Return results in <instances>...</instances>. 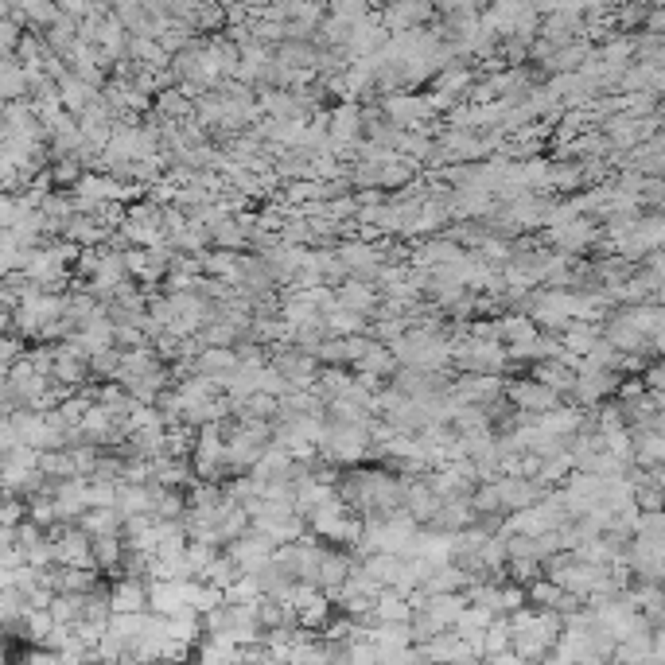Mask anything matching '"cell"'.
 <instances>
[{"mask_svg": "<svg viewBox=\"0 0 665 665\" xmlns=\"http://www.w3.org/2000/svg\"><path fill=\"white\" fill-rule=\"evenodd\" d=\"M506 397H510V405L525 413V417H545V413H553L560 409V393L557 389H549V385L533 382V378H510L506 385Z\"/></svg>", "mask_w": 665, "mask_h": 665, "instance_id": "6da1fadb", "label": "cell"}, {"mask_svg": "<svg viewBox=\"0 0 665 665\" xmlns=\"http://www.w3.org/2000/svg\"><path fill=\"white\" fill-rule=\"evenodd\" d=\"M55 564H59V568H98L94 537H90L82 525H70L67 537L55 545ZM98 572H102V568H98Z\"/></svg>", "mask_w": 665, "mask_h": 665, "instance_id": "7a4b0ae2", "label": "cell"}, {"mask_svg": "<svg viewBox=\"0 0 665 665\" xmlns=\"http://www.w3.org/2000/svg\"><path fill=\"white\" fill-rule=\"evenodd\" d=\"M234 564L242 568V576H261L269 564H273V553H277V545H269L265 537H257V533H249L242 541H234L230 549H226Z\"/></svg>", "mask_w": 665, "mask_h": 665, "instance_id": "3957f363", "label": "cell"}, {"mask_svg": "<svg viewBox=\"0 0 665 665\" xmlns=\"http://www.w3.org/2000/svg\"><path fill=\"white\" fill-rule=\"evenodd\" d=\"M405 483V510H409V518L417 525H428L436 522V514H440V498H436V490L428 487V479H401Z\"/></svg>", "mask_w": 665, "mask_h": 665, "instance_id": "277c9868", "label": "cell"}, {"mask_svg": "<svg viewBox=\"0 0 665 665\" xmlns=\"http://www.w3.org/2000/svg\"><path fill=\"white\" fill-rule=\"evenodd\" d=\"M335 292H339V308L362 315V319H374V312L382 308V292H378L374 284H366V280L350 277L347 284H339Z\"/></svg>", "mask_w": 665, "mask_h": 665, "instance_id": "5b68a950", "label": "cell"}, {"mask_svg": "<svg viewBox=\"0 0 665 665\" xmlns=\"http://www.w3.org/2000/svg\"><path fill=\"white\" fill-rule=\"evenodd\" d=\"M479 78H483L479 70H471L467 63H455V67L436 74L432 90H436V94H448V98H455V102H467V98H471V90L479 86Z\"/></svg>", "mask_w": 665, "mask_h": 665, "instance_id": "8992f818", "label": "cell"}, {"mask_svg": "<svg viewBox=\"0 0 665 665\" xmlns=\"http://www.w3.org/2000/svg\"><path fill=\"white\" fill-rule=\"evenodd\" d=\"M187 607V595H183V580H148V611L152 615H164L172 619Z\"/></svg>", "mask_w": 665, "mask_h": 665, "instance_id": "52a82bcc", "label": "cell"}, {"mask_svg": "<svg viewBox=\"0 0 665 665\" xmlns=\"http://www.w3.org/2000/svg\"><path fill=\"white\" fill-rule=\"evenodd\" d=\"M238 370H242L238 350L203 347L199 350V358H195V374H203V378H218V382H226V378H230V374H238Z\"/></svg>", "mask_w": 665, "mask_h": 665, "instance_id": "ba28073f", "label": "cell"}, {"mask_svg": "<svg viewBox=\"0 0 665 665\" xmlns=\"http://www.w3.org/2000/svg\"><path fill=\"white\" fill-rule=\"evenodd\" d=\"M109 599H113V615H144L148 611V580L125 576L113 584Z\"/></svg>", "mask_w": 665, "mask_h": 665, "instance_id": "9c48e42d", "label": "cell"}, {"mask_svg": "<svg viewBox=\"0 0 665 665\" xmlns=\"http://www.w3.org/2000/svg\"><path fill=\"white\" fill-rule=\"evenodd\" d=\"M0 94H4V102H28V94H32L28 70L16 55H0Z\"/></svg>", "mask_w": 665, "mask_h": 665, "instance_id": "30bf717a", "label": "cell"}, {"mask_svg": "<svg viewBox=\"0 0 665 665\" xmlns=\"http://www.w3.org/2000/svg\"><path fill=\"white\" fill-rule=\"evenodd\" d=\"M117 514L129 522V518H152L156 514V502H152V490L148 483H117Z\"/></svg>", "mask_w": 665, "mask_h": 665, "instance_id": "8fae6325", "label": "cell"}, {"mask_svg": "<svg viewBox=\"0 0 665 665\" xmlns=\"http://www.w3.org/2000/svg\"><path fill=\"white\" fill-rule=\"evenodd\" d=\"M525 374H529L533 382L557 389L560 397H572V389H576V382H580V374H576L572 366H564V362H537V366H529Z\"/></svg>", "mask_w": 665, "mask_h": 665, "instance_id": "7c38bea8", "label": "cell"}, {"mask_svg": "<svg viewBox=\"0 0 665 665\" xmlns=\"http://www.w3.org/2000/svg\"><path fill=\"white\" fill-rule=\"evenodd\" d=\"M467 611V592L459 595H428V607L420 611V615H428L432 623L440 630H455V623H459V615Z\"/></svg>", "mask_w": 665, "mask_h": 665, "instance_id": "4fadbf2b", "label": "cell"}, {"mask_svg": "<svg viewBox=\"0 0 665 665\" xmlns=\"http://www.w3.org/2000/svg\"><path fill=\"white\" fill-rule=\"evenodd\" d=\"M370 642H374L382 654H405L409 646H417L409 623H374V627H370Z\"/></svg>", "mask_w": 665, "mask_h": 665, "instance_id": "5bb4252c", "label": "cell"}, {"mask_svg": "<svg viewBox=\"0 0 665 665\" xmlns=\"http://www.w3.org/2000/svg\"><path fill=\"white\" fill-rule=\"evenodd\" d=\"M611 665H654V630L646 627L627 642H619Z\"/></svg>", "mask_w": 665, "mask_h": 665, "instance_id": "9a60e30c", "label": "cell"}, {"mask_svg": "<svg viewBox=\"0 0 665 665\" xmlns=\"http://www.w3.org/2000/svg\"><path fill=\"white\" fill-rule=\"evenodd\" d=\"M498 327H502V343H506V347H525V343H537V339H541V327L533 323V315H525V312H506L498 319Z\"/></svg>", "mask_w": 665, "mask_h": 665, "instance_id": "2e32d148", "label": "cell"}, {"mask_svg": "<svg viewBox=\"0 0 665 665\" xmlns=\"http://www.w3.org/2000/svg\"><path fill=\"white\" fill-rule=\"evenodd\" d=\"M354 370H358V374H370V378H378V382L389 385L393 378H397L401 362H397V354L385 347V343H374V347H370V354H366V358H362Z\"/></svg>", "mask_w": 665, "mask_h": 665, "instance_id": "e0dca14e", "label": "cell"}, {"mask_svg": "<svg viewBox=\"0 0 665 665\" xmlns=\"http://www.w3.org/2000/svg\"><path fill=\"white\" fill-rule=\"evenodd\" d=\"M599 339H603V323H568L564 335H560L564 350L576 354V358H588Z\"/></svg>", "mask_w": 665, "mask_h": 665, "instance_id": "ac0fdd59", "label": "cell"}, {"mask_svg": "<svg viewBox=\"0 0 665 665\" xmlns=\"http://www.w3.org/2000/svg\"><path fill=\"white\" fill-rule=\"evenodd\" d=\"M105 576L98 568H59V580H55V595H90Z\"/></svg>", "mask_w": 665, "mask_h": 665, "instance_id": "d6986e66", "label": "cell"}, {"mask_svg": "<svg viewBox=\"0 0 665 665\" xmlns=\"http://www.w3.org/2000/svg\"><path fill=\"white\" fill-rule=\"evenodd\" d=\"M374 623H413L409 595H401L397 588H385L374 603Z\"/></svg>", "mask_w": 665, "mask_h": 665, "instance_id": "ffe728a7", "label": "cell"}, {"mask_svg": "<svg viewBox=\"0 0 665 665\" xmlns=\"http://www.w3.org/2000/svg\"><path fill=\"white\" fill-rule=\"evenodd\" d=\"M59 98H63V105H67V113H74V117H82L90 105L102 98V90H94L90 82H82L78 74H70L67 82L59 86Z\"/></svg>", "mask_w": 665, "mask_h": 665, "instance_id": "44dd1931", "label": "cell"}, {"mask_svg": "<svg viewBox=\"0 0 665 665\" xmlns=\"http://www.w3.org/2000/svg\"><path fill=\"white\" fill-rule=\"evenodd\" d=\"M588 187V172H584V160H553V179H549V191L560 195H572Z\"/></svg>", "mask_w": 665, "mask_h": 665, "instance_id": "7402d4cb", "label": "cell"}, {"mask_svg": "<svg viewBox=\"0 0 665 665\" xmlns=\"http://www.w3.org/2000/svg\"><path fill=\"white\" fill-rule=\"evenodd\" d=\"M362 568H366L382 588H397L401 576H405V557H397V553H374L370 560H362Z\"/></svg>", "mask_w": 665, "mask_h": 665, "instance_id": "603a6c76", "label": "cell"}, {"mask_svg": "<svg viewBox=\"0 0 665 665\" xmlns=\"http://www.w3.org/2000/svg\"><path fill=\"white\" fill-rule=\"evenodd\" d=\"M323 323H327V335H331V339L370 335V319H362V315L347 312V308H335V312H327V315H323Z\"/></svg>", "mask_w": 665, "mask_h": 665, "instance_id": "cb8c5ba5", "label": "cell"}, {"mask_svg": "<svg viewBox=\"0 0 665 665\" xmlns=\"http://www.w3.org/2000/svg\"><path fill=\"white\" fill-rule=\"evenodd\" d=\"M51 619L55 627H78L86 619V595H55L51 599Z\"/></svg>", "mask_w": 665, "mask_h": 665, "instance_id": "d4e9b609", "label": "cell"}, {"mask_svg": "<svg viewBox=\"0 0 665 665\" xmlns=\"http://www.w3.org/2000/svg\"><path fill=\"white\" fill-rule=\"evenodd\" d=\"M350 389H354V374H347V366H323V374H319V385H315V393H319L323 401L347 397Z\"/></svg>", "mask_w": 665, "mask_h": 665, "instance_id": "484cf974", "label": "cell"}, {"mask_svg": "<svg viewBox=\"0 0 665 665\" xmlns=\"http://www.w3.org/2000/svg\"><path fill=\"white\" fill-rule=\"evenodd\" d=\"M82 529L98 541V537H121V529H125V518L117 514V510H86V518H82Z\"/></svg>", "mask_w": 665, "mask_h": 665, "instance_id": "4316f807", "label": "cell"}, {"mask_svg": "<svg viewBox=\"0 0 665 665\" xmlns=\"http://www.w3.org/2000/svg\"><path fill=\"white\" fill-rule=\"evenodd\" d=\"M195 662L199 665H234L238 662V646L230 638H203L199 650H195Z\"/></svg>", "mask_w": 665, "mask_h": 665, "instance_id": "83f0119b", "label": "cell"}, {"mask_svg": "<svg viewBox=\"0 0 665 665\" xmlns=\"http://www.w3.org/2000/svg\"><path fill=\"white\" fill-rule=\"evenodd\" d=\"M195 448H199V428H191V424L168 428V444H164V455H168V459H191Z\"/></svg>", "mask_w": 665, "mask_h": 665, "instance_id": "f1b7e54d", "label": "cell"}, {"mask_svg": "<svg viewBox=\"0 0 665 665\" xmlns=\"http://www.w3.org/2000/svg\"><path fill=\"white\" fill-rule=\"evenodd\" d=\"M214 249H226V253H245V245L253 249V238L245 234V226L238 222V218H230V222H222L214 234Z\"/></svg>", "mask_w": 665, "mask_h": 665, "instance_id": "f546056e", "label": "cell"}, {"mask_svg": "<svg viewBox=\"0 0 665 665\" xmlns=\"http://www.w3.org/2000/svg\"><path fill=\"white\" fill-rule=\"evenodd\" d=\"M39 471H43L47 479H59V483H67V479H82V475H78V467H74V455L70 452H39Z\"/></svg>", "mask_w": 665, "mask_h": 665, "instance_id": "4dcf8cb0", "label": "cell"}, {"mask_svg": "<svg viewBox=\"0 0 665 665\" xmlns=\"http://www.w3.org/2000/svg\"><path fill=\"white\" fill-rule=\"evenodd\" d=\"M471 506L479 518H506L502 510V494H498V483H483V487L471 494Z\"/></svg>", "mask_w": 665, "mask_h": 665, "instance_id": "1f68e13d", "label": "cell"}, {"mask_svg": "<svg viewBox=\"0 0 665 665\" xmlns=\"http://www.w3.org/2000/svg\"><path fill=\"white\" fill-rule=\"evenodd\" d=\"M560 599H564V588L553 584V580H537V584H529V607H537V611H557Z\"/></svg>", "mask_w": 665, "mask_h": 665, "instance_id": "d6a6232c", "label": "cell"}, {"mask_svg": "<svg viewBox=\"0 0 665 665\" xmlns=\"http://www.w3.org/2000/svg\"><path fill=\"white\" fill-rule=\"evenodd\" d=\"M144 627H148V611L144 615H113L109 619V634L121 638V642H129V646L144 634Z\"/></svg>", "mask_w": 665, "mask_h": 665, "instance_id": "836d02e7", "label": "cell"}, {"mask_svg": "<svg viewBox=\"0 0 665 665\" xmlns=\"http://www.w3.org/2000/svg\"><path fill=\"white\" fill-rule=\"evenodd\" d=\"M467 603H471V607H483L490 615H502V588H498V584H471V588H467Z\"/></svg>", "mask_w": 665, "mask_h": 665, "instance_id": "e575fe53", "label": "cell"}, {"mask_svg": "<svg viewBox=\"0 0 665 665\" xmlns=\"http://www.w3.org/2000/svg\"><path fill=\"white\" fill-rule=\"evenodd\" d=\"M82 175H86V168H82L78 160H55V164H51V179H55L59 191H74V187L82 183Z\"/></svg>", "mask_w": 665, "mask_h": 665, "instance_id": "d590c367", "label": "cell"}, {"mask_svg": "<svg viewBox=\"0 0 665 665\" xmlns=\"http://www.w3.org/2000/svg\"><path fill=\"white\" fill-rule=\"evenodd\" d=\"M191 607H195L199 615H214L218 607H226V592H222V588H214V584H203V580H199Z\"/></svg>", "mask_w": 665, "mask_h": 665, "instance_id": "8d00e7d4", "label": "cell"}, {"mask_svg": "<svg viewBox=\"0 0 665 665\" xmlns=\"http://www.w3.org/2000/svg\"><path fill=\"white\" fill-rule=\"evenodd\" d=\"M28 522H35L39 529L59 525V506H55V498H32V502H28Z\"/></svg>", "mask_w": 665, "mask_h": 665, "instance_id": "74e56055", "label": "cell"}, {"mask_svg": "<svg viewBox=\"0 0 665 665\" xmlns=\"http://www.w3.org/2000/svg\"><path fill=\"white\" fill-rule=\"evenodd\" d=\"M257 393H269V397H288V393H292V385H288V378L280 374L277 366H265V370L257 374Z\"/></svg>", "mask_w": 665, "mask_h": 665, "instance_id": "f35d334b", "label": "cell"}, {"mask_svg": "<svg viewBox=\"0 0 665 665\" xmlns=\"http://www.w3.org/2000/svg\"><path fill=\"white\" fill-rule=\"evenodd\" d=\"M8 665H67L55 650H43V646H24L20 654H12Z\"/></svg>", "mask_w": 665, "mask_h": 665, "instance_id": "ab89813d", "label": "cell"}, {"mask_svg": "<svg viewBox=\"0 0 665 665\" xmlns=\"http://www.w3.org/2000/svg\"><path fill=\"white\" fill-rule=\"evenodd\" d=\"M529 607V588L522 584H502V615L510 619V615H518Z\"/></svg>", "mask_w": 665, "mask_h": 665, "instance_id": "60d3db41", "label": "cell"}, {"mask_svg": "<svg viewBox=\"0 0 665 665\" xmlns=\"http://www.w3.org/2000/svg\"><path fill=\"white\" fill-rule=\"evenodd\" d=\"M327 12H331V16H339V20H347V24H362V20H370V16H374L366 4H354V0H347V4H331Z\"/></svg>", "mask_w": 665, "mask_h": 665, "instance_id": "b9f144b4", "label": "cell"}, {"mask_svg": "<svg viewBox=\"0 0 665 665\" xmlns=\"http://www.w3.org/2000/svg\"><path fill=\"white\" fill-rule=\"evenodd\" d=\"M28 522V502L16 494H4V525H24Z\"/></svg>", "mask_w": 665, "mask_h": 665, "instance_id": "7bdbcfd3", "label": "cell"}, {"mask_svg": "<svg viewBox=\"0 0 665 665\" xmlns=\"http://www.w3.org/2000/svg\"><path fill=\"white\" fill-rule=\"evenodd\" d=\"M187 665H199V662H187Z\"/></svg>", "mask_w": 665, "mask_h": 665, "instance_id": "ee69618b", "label": "cell"}]
</instances>
